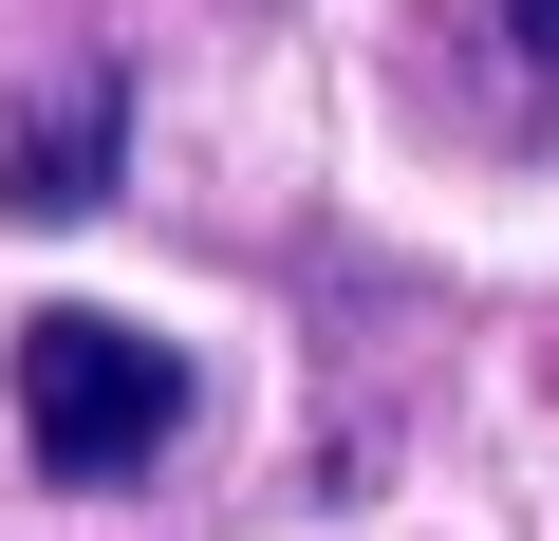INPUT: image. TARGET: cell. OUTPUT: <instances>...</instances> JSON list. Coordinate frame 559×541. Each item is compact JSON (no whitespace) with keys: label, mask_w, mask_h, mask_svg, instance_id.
I'll return each mask as SVG.
<instances>
[{"label":"cell","mask_w":559,"mask_h":541,"mask_svg":"<svg viewBox=\"0 0 559 541\" xmlns=\"http://www.w3.org/2000/svg\"><path fill=\"white\" fill-rule=\"evenodd\" d=\"M168 430H187V355H168L150 318H94V299L20 318V448H38L57 485H150Z\"/></svg>","instance_id":"obj_1"},{"label":"cell","mask_w":559,"mask_h":541,"mask_svg":"<svg viewBox=\"0 0 559 541\" xmlns=\"http://www.w3.org/2000/svg\"><path fill=\"white\" fill-rule=\"evenodd\" d=\"M112 150H131V75L112 57L94 75H38L20 131H0V205H20V224H75V205H112Z\"/></svg>","instance_id":"obj_2"},{"label":"cell","mask_w":559,"mask_h":541,"mask_svg":"<svg viewBox=\"0 0 559 541\" xmlns=\"http://www.w3.org/2000/svg\"><path fill=\"white\" fill-rule=\"evenodd\" d=\"M503 38H522V75H540V113H559V0H503Z\"/></svg>","instance_id":"obj_3"}]
</instances>
